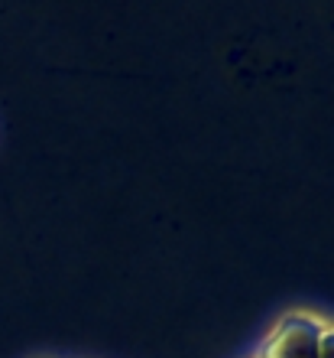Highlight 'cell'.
Wrapping results in <instances>:
<instances>
[{
  "instance_id": "6da1fadb",
  "label": "cell",
  "mask_w": 334,
  "mask_h": 358,
  "mask_svg": "<svg viewBox=\"0 0 334 358\" xmlns=\"http://www.w3.org/2000/svg\"><path fill=\"white\" fill-rule=\"evenodd\" d=\"M325 320L315 313H289L269 332L260 358H318V332Z\"/></svg>"
},
{
  "instance_id": "7a4b0ae2",
  "label": "cell",
  "mask_w": 334,
  "mask_h": 358,
  "mask_svg": "<svg viewBox=\"0 0 334 358\" xmlns=\"http://www.w3.org/2000/svg\"><path fill=\"white\" fill-rule=\"evenodd\" d=\"M318 358H334V322L328 320L318 332Z\"/></svg>"
},
{
  "instance_id": "3957f363",
  "label": "cell",
  "mask_w": 334,
  "mask_h": 358,
  "mask_svg": "<svg viewBox=\"0 0 334 358\" xmlns=\"http://www.w3.org/2000/svg\"><path fill=\"white\" fill-rule=\"evenodd\" d=\"M257 358H260V355H257Z\"/></svg>"
}]
</instances>
